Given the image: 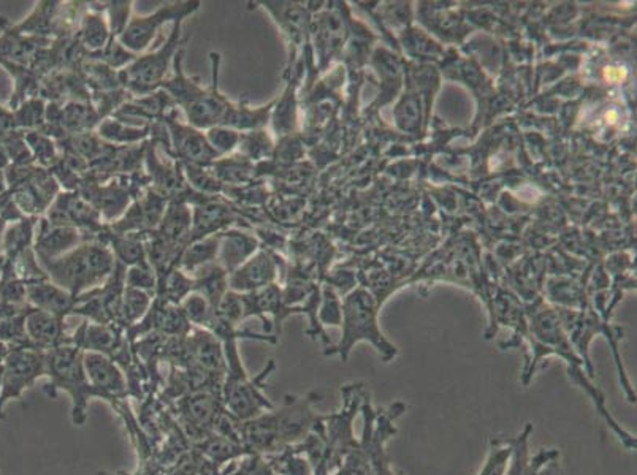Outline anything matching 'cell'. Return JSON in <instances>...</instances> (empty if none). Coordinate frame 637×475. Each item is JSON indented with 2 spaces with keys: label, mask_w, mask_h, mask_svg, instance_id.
Listing matches in <instances>:
<instances>
[{
  "label": "cell",
  "mask_w": 637,
  "mask_h": 475,
  "mask_svg": "<svg viewBox=\"0 0 637 475\" xmlns=\"http://www.w3.org/2000/svg\"><path fill=\"white\" fill-rule=\"evenodd\" d=\"M527 341L530 342V350L533 357L530 358L528 365L523 369L522 377H520L522 384L525 387L530 385L536 366L541 363L542 358L558 355L561 360H565L568 376L571 377L577 387L582 388L587 393L588 398L592 399L593 406H595L599 417L603 418L606 425L614 431L618 441L622 442L626 449L636 450V436L628 433L612 417L606 406V396L593 384L592 379L588 376L584 360L579 357L576 349H574L573 342L568 338L565 325L561 322L558 312L549 308H539L530 312V316H528Z\"/></svg>",
  "instance_id": "6da1fadb"
},
{
  "label": "cell",
  "mask_w": 637,
  "mask_h": 475,
  "mask_svg": "<svg viewBox=\"0 0 637 475\" xmlns=\"http://www.w3.org/2000/svg\"><path fill=\"white\" fill-rule=\"evenodd\" d=\"M321 399L319 393L286 396L278 411L271 409L248 422H240L241 442L257 452H278L303 441L321 422L322 417L313 411L314 403Z\"/></svg>",
  "instance_id": "7a4b0ae2"
},
{
  "label": "cell",
  "mask_w": 637,
  "mask_h": 475,
  "mask_svg": "<svg viewBox=\"0 0 637 475\" xmlns=\"http://www.w3.org/2000/svg\"><path fill=\"white\" fill-rule=\"evenodd\" d=\"M40 265L51 282L78 298L102 287L115 271L116 260L107 244L88 240L69 254L59 259L42 260Z\"/></svg>",
  "instance_id": "3957f363"
},
{
  "label": "cell",
  "mask_w": 637,
  "mask_h": 475,
  "mask_svg": "<svg viewBox=\"0 0 637 475\" xmlns=\"http://www.w3.org/2000/svg\"><path fill=\"white\" fill-rule=\"evenodd\" d=\"M341 341L324 350V355H340L348 361L352 349L359 342H370L378 350L384 363L397 357L398 349L386 338L379 327V301L370 290L357 287L341 301Z\"/></svg>",
  "instance_id": "277c9868"
},
{
  "label": "cell",
  "mask_w": 637,
  "mask_h": 475,
  "mask_svg": "<svg viewBox=\"0 0 637 475\" xmlns=\"http://www.w3.org/2000/svg\"><path fill=\"white\" fill-rule=\"evenodd\" d=\"M226 354L227 371L222 384V401L226 404L227 414L238 422H248L265 412L275 409V404L264 393L265 380L275 371V361H268L265 368L256 377L249 376L240 352L238 341L222 344Z\"/></svg>",
  "instance_id": "5b68a950"
},
{
  "label": "cell",
  "mask_w": 637,
  "mask_h": 475,
  "mask_svg": "<svg viewBox=\"0 0 637 475\" xmlns=\"http://www.w3.org/2000/svg\"><path fill=\"white\" fill-rule=\"evenodd\" d=\"M84 350L69 342L45 352V376L50 379L45 392L56 398L65 392L72 399L73 425L83 426L88 420V406L92 398H99L89 384L83 365Z\"/></svg>",
  "instance_id": "8992f818"
},
{
  "label": "cell",
  "mask_w": 637,
  "mask_h": 475,
  "mask_svg": "<svg viewBox=\"0 0 637 475\" xmlns=\"http://www.w3.org/2000/svg\"><path fill=\"white\" fill-rule=\"evenodd\" d=\"M184 21H176L172 24V31L167 40L154 48L140 54L132 64L119 72L121 86L134 97L151 94L161 89L162 83L168 78V72L172 70L176 54L184 50L186 37H183Z\"/></svg>",
  "instance_id": "52a82bcc"
},
{
  "label": "cell",
  "mask_w": 637,
  "mask_h": 475,
  "mask_svg": "<svg viewBox=\"0 0 637 475\" xmlns=\"http://www.w3.org/2000/svg\"><path fill=\"white\" fill-rule=\"evenodd\" d=\"M202 8L199 0H180V2H168L148 15L132 16L126 31L118 38L119 43L127 48L130 53L140 54L149 51L157 35L165 24H175L176 21H186Z\"/></svg>",
  "instance_id": "ba28073f"
},
{
  "label": "cell",
  "mask_w": 637,
  "mask_h": 475,
  "mask_svg": "<svg viewBox=\"0 0 637 475\" xmlns=\"http://www.w3.org/2000/svg\"><path fill=\"white\" fill-rule=\"evenodd\" d=\"M45 376V352L34 347H12L2 360L0 418L13 399H21L27 388Z\"/></svg>",
  "instance_id": "9c48e42d"
},
{
  "label": "cell",
  "mask_w": 637,
  "mask_h": 475,
  "mask_svg": "<svg viewBox=\"0 0 637 475\" xmlns=\"http://www.w3.org/2000/svg\"><path fill=\"white\" fill-rule=\"evenodd\" d=\"M167 130L165 154L180 164L208 165L218 159L206 141L205 132L189 126L187 122L176 118V108L168 111L162 118Z\"/></svg>",
  "instance_id": "30bf717a"
},
{
  "label": "cell",
  "mask_w": 637,
  "mask_h": 475,
  "mask_svg": "<svg viewBox=\"0 0 637 475\" xmlns=\"http://www.w3.org/2000/svg\"><path fill=\"white\" fill-rule=\"evenodd\" d=\"M210 62L211 81L206 86L205 94H203L199 102L195 103L194 107L183 113L187 124L195 127V129L202 130V132L211 129V127L221 126L222 121L226 118L230 102H232L221 91V86H219V80H221V54L211 51Z\"/></svg>",
  "instance_id": "8fae6325"
},
{
  "label": "cell",
  "mask_w": 637,
  "mask_h": 475,
  "mask_svg": "<svg viewBox=\"0 0 637 475\" xmlns=\"http://www.w3.org/2000/svg\"><path fill=\"white\" fill-rule=\"evenodd\" d=\"M168 202L154 190L146 189L132 200L126 213L118 221L108 225L111 232L134 233V235H148L156 232L161 225Z\"/></svg>",
  "instance_id": "7c38bea8"
},
{
  "label": "cell",
  "mask_w": 637,
  "mask_h": 475,
  "mask_svg": "<svg viewBox=\"0 0 637 475\" xmlns=\"http://www.w3.org/2000/svg\"><path fill=\"white\" fill-rule=\"evenodd\" d=\"M83 365L89 384L96 390L99 398L105 399L108 403L127 398V377L115 360L97 352H84Z\"/></svg>",
  "instance_id": "4fadbf2b"
},
{
  "label": "cell",
  "mask_w": 637,
  "mask_h": 475,
  "mask_svg": "<svg viewBox=\"0 0 637 475\" xmlns=\"http://www.w3.org/2000/svg\"><path fill=\"white\" fill-rule=\"evenodd\" d=\"M279 274L278 255L260 247L248 262L229 274V289L237 293H252L276 284Z\"/></svg>",
  "instance_id": "5bb4252c"
},
{
  "label": "cell",
  "mask_w": 637,
  "mask_h": 475,
  "mask_svg": "<svg viewBox=\"0 0 637 475\" xmlns=\"http://www.w3.org/2000/svg\"><path fill=\"white\" fill-rule=\"evenodd\" d=\"M88 240V236L81 233L78 228L50 224L46 219H43L37 224L34 252L40 262L59 259Z\"/></svg>",
  "instance_id": "9a60e30c"
},
{
  "label": "cell",
  "mask_w": 637,
  "mask_h": 475,
  "mask_svg": "<svg viewBox=\"0 0 637 475\" xmlns=\"http://www.w3.org/2000/svg\"><path fill=\"white\" fill-rule=\"evenodd\" d=\"M238 221L235 209L222 197H208L192 206L191 241L226 232ZM189 241V243H191Z\"/></svg>",
  "instance_id": "2e32d148"
},
{
  "label": "cell",
  "mask_w": 637,
  "mask_h": 475,
  "mask_svg": "<svg viewBox=\"0 0 637 475\" xmlns=\"http://www.w3.org/2000/svg\"><path fill=\"white\" fill-rule=\"evenodd\" d=\"M256 5L264 8L286 35L290 46V62L295 61L298 50L305 42L306 29H308L306 7L295 2H256Z\"/></svg>",
  "instance_id": "e0dca14e"
},
{
  "label": "cell",
  "mask_w": 637,
  "mask_h": 475,
  "mask_svg": "<svg viewBox=\"0 0 637 475\" xmlns=\"http://www.w3.org/2000/svg\"><path fill=\"white\" fill-rule=\"evenodd\" d=\"M26 331L31 346L43 352L72 342L65 330L64 317L31 306L26 309Z\"/></svg>",
  "instance_id": "ac0fdd59"
},
{
  "label": "cell",
  "mask_w": 637,
  "mask_h": 475,
  "mask_svg": "<svg viewBox=\"0 0 637 475\" xmlns=\"http://www.w3.org/2000/svg\"><path fill=\"white\" fill-rule=\"evenodd\" d=\"M260 247H262V243H260L259 236L248 232L245 228H229L219 236V265L227 273H233L243 263L248 262L252 255L257 254Z\"/></svg>",
  "instance_id": "d6986e66"
},
{
  "label": "cell",
  "mask_w": 637,
  "mask_h": 475,
  "mask_svg": "<svg viewBox=\"0 0 637 475\" xmlns=\"http://www.w3.org/2000/svg\"><path fill=\"white\" fill-rule=\"evenodd\" d=\"M27 306L40 311L50 312L56 316H72L73 309L77 306V298L72 293L62 289L50 279L27 282Z\"/></svg>",
  "instance_id": "ffe728a7"
},
{
  "label": "cell",
  "mask_w": 637,
  "mask_h": 475,
  "mask_svg": "<svg viewBox=\"0 0 637 475\" xmlns=\"http://www.w3.org/2000/svg\"><path fill=\"white\" fill-rule=\"evenodd\" d=\"M273 107H275V100H271L265 105H259V107L251 105L248 99L238 100V102L232 100L221 126L230 127V129L240 133L267 129L271 121Z\"/></svg>",
  "instance_id": "44dd1931"
},
{
  "label": "cell",
  "mask_w": 637,
  "mask_h": 475,
  "mask_svg": "<svg viewBox=\"0 0 637 475\" xmlns=\"http://www.w3.org/2000/svg\"><path fill=\"white\" fill-rule=\"evenodd\" d=\"M77 40L89 56H96L107 48L113 37L102 7H91L89 4L88 12L81 16L78 23Z\"/></svg>",
  "instance_id": "7402d4cb"
},
{
  "label": "cell",
  "mask_w": 637,
  "mask_h": 475,
  "mask_svg": "<svg viewBox=\"0 0 637 475\" xmlns=\"http://www.w3.org/2000/svg\"><path fill=\"white\" fill-rule=\"evenodd\" d=\"M191 232L192 206L184 202H168L161 225L156 230L157 235L184 249L191 241Z\"/></svg>",
  "instance_id": "603a6c76"
},
{
  "label": "cell",
  "mask_w": 637,
  "mask_h": 475,
  "mask_svg": "<svg viewBox=\"0 0 637 475\" xmlns=\"http://www.w3.org/2000/svg\"><path fill=\"white\" fill-rule=\"evenodd\" d=\"M211 170L224 189H227V187H243L254 183L257 165L235 152L230 156L214 160Z\"/></svg>",
  "instance_id": "cb8c5ba5"
},
{
  "label": "cell",
  "mask_w": 637,
  "mask_h": 475,
  "mask_svg": "<svg viewBox=\"0 0 637 475\" xmlns=\"http://www.w3.org/2000/svg\"><path fill=\"white\" fill-rule=\"evenodd\" d=\"M96 133L107 145L127 148L146 143L151 138V127L132 126L115 118H105L97 126Z\"/></svg>",
  "instance_id": "d4e9b609"
},
{
  "label": "cell",
  "mask_w": 637,
  "mask_h": 475,
  "mask_svg": "<svg viewBox=\"0 0 637 475\" xmlns=\"http://www.w3.org/2000/svg\"><path fill=\"white\" fill-rule=\"evenodd\" d=\"M297 70H287L286 91L275 100V107L271 113V126L278 137H289L297 126V103H295V88H297Z\"/></svg>",
  "instance_id": "484cf974"
},
{
  "label": "cell",
  "mask_w": 637,
  "mask_h": 475,
  "mask_svg": "<svg viewBox=\"0 0 637 475\" xmlns=\"http://www.w3.org/2000/svg\"><path fill=\"white\" fill-rule=\"evenodd\" d=\"M194 279V292L206 298L216 309L222 297L229 292V273H227L219 262L202 266L199 270L191 274Z\"/></svg>",
  "instance_id": "4316f807"
},
{
  "label": "cell",
  "mask_w": 637,
  "mask_h": 475,
  "mask_svg": "<svg viewBox=\"0 0 637 475\" xmlns=\"http://www.w3.org/2000/svg\"><path fill=\"white\" fill-rule=\"evenodd\" d=\"M219 236L221 233L205 236L187 244L181 252L178 268L186 271L187 274H192L202 266L218 262Z\"/></svg>",
  "instance_id": "83f0119b"
},
{
  "label": "cell",
  "mask_w": 637,
  "mask_h": 475,
  "mask_svg": "<svg viewBox=\"0 0 637 475\" xmlns=\"http://www.w3.org/2000/svg\"><path fill=\"white\" fill-rule=\"evenodd\" d=\"M183 414L195 430H205L218 422V401L210 393H191L183 401Z\"/></svg>",
  "instance_id": "f1b7e54d"
},
{
  "label": "cell",
  "mask_w": 637,
  "mask_h": 475,
  "mask_svg": "<svg viewBox=\"0 0 637 475\" xmlns=\"http://www.w3.org/2000/svg\"><path fill=\"white\" fill-rule=\"evenodd\" d=\"M154 295L143 290L124 287L121 304H119L118 325L124 330L134 327L142 322L153 306Z\"/></svg>",
  "instance_id": "f546056e"
},
{
  "label": "cell",
  "mask_w": 637,
  "mask_h": 475,
  "mask_svg": "<svg viewBox=\"0 0 637 475\" xmlns=\"http://www.w3.org/2000/svg\"><path fill=\"white\" fill-rule=\"evenodd\" d=\"M275 140L267 129L241 133L238 154L251 160L252 164L262 165L275 156Z\"/></svg>",
  "instance_id": "4dcf8cb0"
},
{
  "label": "cell",
  "mask_w": 637,
  "mask_h": 475,
  "mask_svg": "<svg viewBox=\"0 0 637 475\" xmlns=\"http://www.w3.org/2000/svg\"><path fill=\"white\" fill-rule=\"evenodd\" d=\"M37 224L34 217H23L8 228L4 236L5 254L8 260H16L24 252L34 249Z\"/></svg>",
  "instance_id": "1f68e13d"
},
{
  "label": "cell",
  "mask_w": 637,
  "mask_h": 475,
  "mask_svg": "<svg viewBox=\"0 0 637 475\" xmlns=\"http://www.w3.org/2000/svg\"><path fill=\"white\" fill-rule=\"evenodd\" d=\"M192 292H194V279L191 274L175 266L164 279L157 282L156 298L180 306L181 301Z\"/></svg>",
  "instance_id": "d6a6232c"
},
{
  "label": "cell",
  "mask_w": 637,
  "mask_h": 475,
  "mask_svg": "<svg viewBox=\"0 0 637 475\" xmlns=\"http://www.w3.org/2000/svg\"><path fill=\"white\" fill-rule=\"evenodd\" d=\"M187 186L203 197H221L224 194V186L211 170V165L181 164Z\"/></svg>",
  "instance_id": "836d02e7"
},
{
  "label": "cell",
  "mask_w": 637,
  "mask_h": 475,
  "mask_svg": "<svg viewBox=\"0 0 637 475\" xmlns=\"http://www.w3.org/2000/svg\"><path fill=\"white\" fill-rule=\"evenodd\" d=\"M24 141L31 151L32 159L39 164V167L51 170L61 159L59 154L58 141L43 132H26Z\"/></svg>",
  "instance_id": "e575fe53"
},
{
  "label": "cell",
  "mask_w": 637,
  "mask_h": 475,
  "mask_svg": "<svg viewBox=\"0 0 637 475\" xmlns=\"http://www.w3.org/2000/svg\"><path fill=\"white\" fill-rule=\"evenodd\" d=\"M535 431L531 423L523 426V430L520 431L512 442V455L511 461H509V468L504 475H528L531 469V455H530V436Z\"/></svg>",
  "instance_id": "d590c367"
},
{
  "label": "cell",
  "mask_w": 637,
  "mask_h": 475,
  "mask_svg": "<svg viewBox=\"0 0 637 475\" xmlns=\"http://www.w3.org/2000/svg\"><path fill=\"white\" fill-rule=\"evenodd\" d=\"M181 311H183L184 317L191 325H197L206 330V327L210 325L213 320L216 309L213 308V304L206 300L199 292H192L184 298L180 303Z\"/></svg>",
  "instance_id": "8d00e7d4"
},
{
  "label": "cell",
  "mask_w": 637,
  "mask_h": 475,
  "mask_svg": "<svg viewBox=\"0 0 637 475\" xmlns=\"http://www.w3.org/2000/svg\"><path fill=\"white\" fill-rule=\"evenodd\" d=\"M512 455L511 439H498L493 437L490 441L489 453L485 458L484 466L477 475H504L509 468Z\"/></svg>",
  "instance_id": "74e56055"
},
{
  "label": "cell",
  "mask_w": 637,
  "mask_h": 475,
  "mask_svg": "<svg viewBox=\"0 0 637 475\" xmlns=\"http://www.w3.org/2000/svg\"><path fill=\"white\" fill-rule=\"evenodd\" d=\"M15 121L18 129L27 132H43L46 124V105L40 97L26 100L23 107L15 111Z\"/></svg>",
  "instance_id": "f35d334b"
},
{
  "label": "cell",
  "mask_w": 637,
  "mask_h": 475,
  "mask_svg": "<svg viewBox=\"0 0 637 475\" xmlns=\"http://www.w3.org/2000/svg\"><path fill=\"white\" fill-rule=\"evenodd\" d=\"M206 141L218 159L238 151L241 133L227 126H216L205 130Z\"/></svg>",
  "instance_id": "ab89813d"
},
{
  "label": "cell",
  "mask_w": 637,
  "mask_h": 475,
  "mask_svg": "<svg viewBox=\"0 0 637 475\" xmlns=\"http://www.w3.org/2000/svg\"><path fill=\"white\" fill-rule=\"evenodd\" d=\"M102 5L103 15L107 18L110 27L111 37L119 38L132 19V5L130 0H115V2H105Z\"/></svg>",
  "instance_id": "60d3db41"
},
{
  "label": "cell",
  "mask_w": 637,
  "mask_h": 475,
  "mask_svg": "<svg viewBox=\"0 0 637 475\" xmlns=\"http://www.w3.org/2000/svg\"><path fill=\"white\" fill-rule=\"evenodd\" d=\"M26 309L8 319L0 320V342L8 347H32L27 338Z\"/></svg>",
  "instance_id": "b9f144b4"
},
{
  "label": "cell",
  "mask_w": 637,
  "mask_h": 475,
  "mask_svg": "<svg viewBox=\"0 0 637 475\" xmlns=\"http://www.w3.org/2000/svg\"><path fill=\"white\" fill-rule=\"evenodd\" d=\"M124 282H126V287L143 290V292L151 293L156 297L157 274L153 270V266L149 265L148 260L126 268Z\"/></svg>",
  "instance_id": "7bdbcfd3"
},
{
  "label": "cell",
  "mask_w": 637,
  "mask_h": 475,
  "mask_svg": "<svg viewBox=\"0 0 637 475\" xmlns=\"http://www.w3.org/2000/svg\"><path fill=\"white\" fill-rule=\"evenodd\" d=\"M89 57H94V59L107 65V67H110L111 70H115V72H123L138 56L137 54L130 53L127 48H124V46L119 43L118 38H113L105 50L100 51L96 56Z\"/></svg>",
  "instance_id": "ee69618b"
},
{
  "label": "cell",
  "mask_w": 637,
  "mask_h": 475,
  "mask_svg": "<svg viewBox=\"0 0 637 475\" xmlns=\"http://www.w3.org/2000/svg\"><path fill=\"white\" fill-rule=\"evenodd\" d=\"M317 320L321 323V327L330 325V327H340L341 325V300L336 295L332 285H324L321 293V304L317 311Z\"/></svg>",
  "instance_id": "f6af8a7d"
},
{
  "label": "cell",
  "mask_w": 637,
  "mask_h": 475,
  "mask_svg": "<svg viewBox=\"0 0 637 475\" xmlns=\"http://www.w3.org/2000/svg\"><path fill=\"white\" fill-rule=\"evenodd\" d=\"M216 314L233 327L240 328L241 322L246 320L245 306H243V298H241L240 293L229 290L216 306Z\"/></svg>",
  "instance_id": "bcb514c9"
},
{
  "label": "cell",
  "mask_w": 637,
  "mask_h": 475,
  "mask_svg": "<svg viewBox=\"0 0 637 475\" xmlns=\"http://www.w3.org/2000/svg\"><path fill=\"white\" fill-rule=\"evenodd\" d=\"M538 475H563V472H561L560 464H558V458H555V460L549 461V463L544 464V466L539 469Z\"/></svg>",
  "instance_id": "7dc6e473"
},
{
  "label": "cell",
  "mask_w": 637,
  "mask_h": 475,
  "mask_svg": "<svg viewBox=\"0 0 637 475\" xmlns=\"http://www.w3.org/2000/svg\"><path fill=\"white\" fill-rule=\"evenodd\" d=\"M10 349H12V347H8L7 344H4V342H0V360H4V358L7 357Z\"/></svg>",
  "instance_id": "c3c4849f"
},
{
  "label": "cell",
  "mask_w": 637,
  "mask_h": 475,
  "mask_svg": "<svg viewBox=\"0 0 637 475\" xmlns=\"http://www.w3.org/2000/svg\"><path fill=\"white\" fill-rule=\"evenodd\" d=\"M0 388H2V360H0Z\"/></svg>",
  "instance_id": "681fc988"
},
{
  "label": "cell",
  "mask_w": 637,
  "mask_h": 475,
  "mask_svg": "<svg viewBox=\"0 0 637 475\" xmlns=\"http://www.w3.org/2000/svg\"><path fill=\"white\" fill-rule=\"evenodd\" d=\"M100 475H102V474H100Z\"/></svg>",
  "instance_id": "f907efd6"
}]
</instances>
